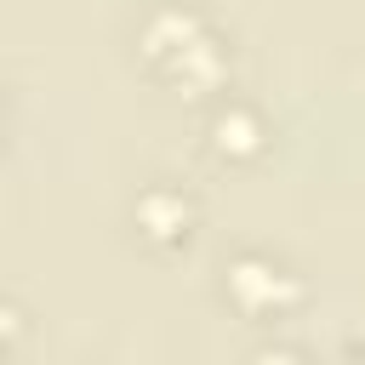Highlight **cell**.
Instances as JSON below:
<instances>
[{
    "label": "cell",
    "mask_w": 365,
    "mask_h": 365,
    "mask_svg": "<svg viewBox=\"0 0 365 365\" xmlns=\"http://www.w3.org/2000/svg\"><path fill=\"white\" fill-rule=\"evenodd\" d=\"M222 297H228V308H240L245 319L274 325V319H285L291 308H302L308 285H302V274H297L279 251H268V245H240V251L222 257Z\"/></svg>",
    "instance_id": "cell-1"
},
{
    "label": "cell",
    "mask_w": 365,
    "mask_h": 365,
    "mask_svg": "<svg viewBox=\"0 0 365 365\" xmlns=\"http://www.w3.org/2000/svg\"><path fill=\"white\" fill-rule=\"evenodd\" d=\"M194 222H200V200L171 182V177H148L137 194H131V228L137 240L171 251V245H188L194 240Z\"/></svg>",
    "instance_id": "cell-2"
},
{
    "label": "cell",
    "mask_w": 365,
    "mask_h": 365,
    "mask_svg": "<svg viewBox=\"0 0 365 365\" xmlns=\"http://www.w3.org/2000/svg\"><path fill=\"white\" fill-rule=\"evenodd\" d=\"M268 114L257 108V103H245V97H234V91H222L211 108H205V148L217 154V160H228V165H245V160H257L262 148H268Z\"/></svg>",
    "instance_id": "cell-3"
},
{
    "label": "cell",
    "mask_w": 365,
    "mask_h": 365,
    "mask_svg": "<svg viewBox=\"0 0 365 365\" xmlns=\"http://www.w3.org/2000/svg\"><path fill=\"white\" fill-rule=\"evenodd\" d=\"M211 29V17L194 6V0H154L143 17H137V57L160 74L182 46H194L200 34Z\"/></svg>",
    "instance_id": "cell-4"
},
{
    "label": "cell",
    "mask_w": 365,
    "mask_h": 365,
    "mask_svg": "<svg viewBox=\"0 0 365 365\" xmlns=\"http://www.w3.org/2000/svg\"><path fill=\"white\" fill-rule=\"evenodd\" d=\"M228 68H234V51H228V40L217 34V23L194 40V46H182L165 68H160V80L165 86H177V91H188V97H222L228 91Z\"/></svg>",
    "instance_id": "cell-5"
},
{
    "label": "cell",
    "mask_w": 365,
    "mask_h": 365,
    "mask_svg": "<svg viewBox=\"0 0 365 365\" xmlns=\"http://www.w3.org/2000/svg\"><path fill=\"white\" fill-rule=\"evenodd\" d=\"M245 365H314V354H308V348H297V342H262Z\"/></svg>",
    "instance_id": "cell-6"
}]
</instances>
